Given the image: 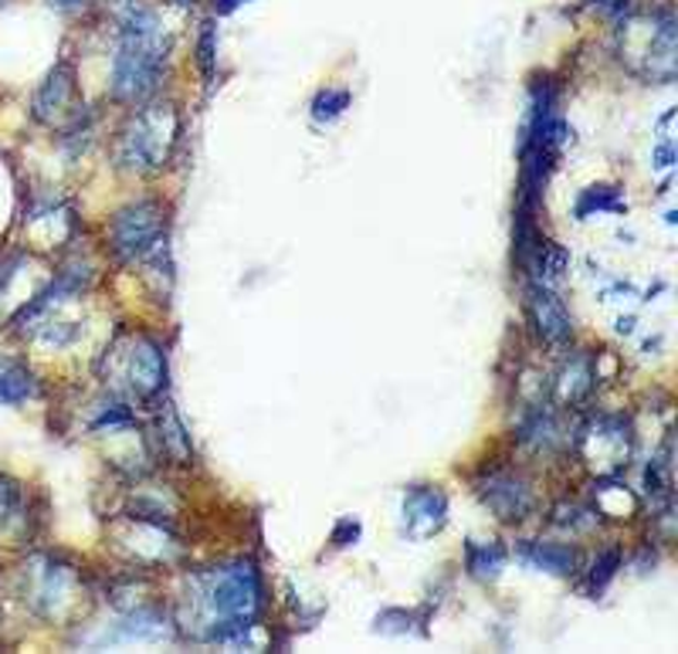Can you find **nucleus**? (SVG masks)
<instances>
[{
    "instance_id": "obj_26",
    "label": "nucleus",
    "mask_w": 678,
    "mask_h": 654,
    "mask_svg": "<svg viewBox=\"0 0 678 654\" xmlns=\"http://www.w3.org/2000/svg\"><path fill=\"white\" fill-rule=\"evenodd\" d=\"M593 8L604 11L614 21H620V17H625V11L631 8V0H593Z\"/></svg>"
},
{
    "instance_id": "obj_11",
    "label": "nucleus",
    "mask_w": 678,
    "mask_h": 654,
    "mask_svg": "<svg viewBox=\"0 0 678 654\" xmlns=\"http://www.w3.org/2000/svg\"><path fill=\"white\" fill-rule=\"evenodd\" d=\"M72 587H75V577L65 570V566H59L54 559H45L41 566H38V574H35V583H32V604L41 611V614H48V617H54V614H62V604H68L72 601Z\"/></svg>"
},
{
    "instance_id": "obj_6",
    "label": "nucleus",
    "mask_w": 678,
    "mask_h": 654,
    "mask_svg": "<svg viewBox=\"0 0 678 654\" xmlns=\"http://www.w3.org/2000/svg\"><path fill=\"white\" fill-rule=\"evenodd\" d=\"M631 448H635L631 424L625 417H614V414L593 417L577 435V451L587 458V465L601 468L604 475L617 471L620 465H628Z\"/></svg>"
},
{
    "instance_id": "obj_24",
    "label": "nucleus",
    "mask_w": 678,
    "mask_h": 654,
    "mask_svg": "<svg viewBox=\"0 0 678 654\" xmlns=\"http://www.w3.org/2000/svg\"><path fill=\"white\" fill-rule=\"evenodd\" d=\"M197 62L204 68V78H214V62H217V35H214V21L201 24V41H197Z\"/></svg>"
},
{
    "instance_id": "obj_7",
    "label": "nucleus",
    "mask_w": 678,
    "mask_h": 654,
    "mask_svg": "<svg viewBox=\"0 0 678 654\" xmlns=\"http://www.w3.org/2000/svg\"><path fill=\"white\" fill-rule=\"evenodd\" d=\"M475 492L499 523H523L532 512V489H529V481L516 471H505V468L486 471L482 478H478Z\"/></svg>"
},
{
    "instance_id": "obj_1",
    "label": "nucleus",
    "mask_w": 678,
    "mask_h": 654,
    "mask_svg": "<svg viewBox=\"0 0 678 654\" xmlns=\"http://www.w3.org/2000/svg\"><path fill=\"white\" fill-rule=\"evenodd\" d=\"M190 607L204 641L228 647L248 644L265 611V587L259 566L251 559H231L193 574Z\"/></svg>"
},
{
    "instance_id": "obj_12",
    "label": "nucleus",
    "mask_w": 678,
    "mask_h": 654,
    "mask_svg": "<svg viewBox=\"0 0 678 654\" xmlns=\"http://www.w3.org/2000/svg\"><path fill=\"white\" fill-rule=\"evenodd\" d=\"M593 383H598V369H593V360L587 353H574L567 363L560 366V374L553 380V393L560 404L577 407L593 393Z\"/></svg>"
},
{
    "instance_id": "obj_15",
    "label": "nucleus",
    "mask_w": 678,
    "mask_h": 654,
    "mask_svg": "<svg viewBox=\"0 0 678 654\" xmlns=\"http://www.w3.org/2000/svg\"><path fill=\"white\" fill-rule=\"evenodd\" d=\"M505 559H508L505 546L492 543V539L489 543H482V539H468L465 543V570L472 580H482V583L495 580L505 570Z\"/></svg>"
},
{
    "instance_id": "obj_10",
    "label": "nucleus",
    "mask_w": 678,
    "mask_h": 654,
    "mask_svg": "<svg viewBox=\"0 0 678 654\" xmlns=\"http://www.w3.org/2000/svg\"><path fill=\"white\" fill-rule=\"evenodd\" d=\"M177 638V628L170 624V617L156 607H136L129 611L120 624L116 631L105 634V641H139V644H166Z\"/></svg>"
},
{
    "instance_id": "obj_4",
    "label": "nucleus",
    "mask_w": 678,
    "mask_h": 654,
    "mask_svg": "<svg viewBox=\"0 0 678 654\" xmlns=\"http://www.w3.org/2000/svg\"><path fill=\"white\" fill-rule=\"evenodd\" d=\"M109 380L139 401H156L166 390V353L153 336L120 332L116 343L105 350Z\"/></svg>"
},
{
    "instance_id": "obj_29",
    "label": "nucleus",
    "mask_w": 678,
    "mask_h": 654,
    "mask_svg": "<svg viewBox=\"0 0 678 654\" xmlns=\"http://www.w3.org/2000/svg\"><path fill=\"white\" fill-rule=\"evenodd\" d=\"M48 4H54V8H65V11H68V8H81L85 0H48Z\"/></svg>"
},
{
    "instance_id": "obj_3",
    "label": "nucleus",
    "mask_w": 678,
    "mask_h": 654,
    "mask_svg": "<svg viewBox=\"0 0 678 654\" xmlns=\"http://www.w3.org/2000/svg\"><path fill=\"white\" fill-rule=\"evenodd\" d=\"M180 120L170 105H147L120 133L116 163L126 174H156L177 147Z\"/></svg>"
},
{
    "instance_id": "obj_16",
    "label": "nucleus",
    "mask_w": 678,
    "mask_h": 654,
    "mask_svg": "<svg viewBox=\"0 0 678 654\" xmlns=\"http://www.w3.org/2000/svg\"><path fill=\"white\" fill-rule=\"evenodd\" d=\"M27 532V505L14 478L0 475V539H21Z\"/></svg>"
},
{
    "instance_id": "obj_30",
    "label": "nucleus",
    "mask_w": 678,
    "mask_h": 654,
    "mask_svg": "<svg viewBox=\"0 0 678 654\" xmlns=\"http://www.w3.org/2000/svg\"><path fill=\"white\" fill-rule=\"evenodd\" d=\"M0 286H4V272H0Z\"/></svg>"
},
{
    "instance_id": "obj_21",
    "label": "nucleus",
    "mask_w": 678,
    "mask_h": 654,
    "mask_svg": "<svg viewBox=\"0 0 678 654\" xmlns=\"http://www.w3.org/2000/svg\"><path fill=\"white\" fill-rule=\"evenodd\" d=\"M347 109H350V92L347 89H323L313 99V123L329 126V123H336L339 116H343Z\"/></svg>"
},
{
    "instance_id": "obj_14",
    "label": "nucleus",
    "mask_w": 678,
    "mask_h": 654,
    "mask_svg": "<svg viewBox=\"0 0 678 654\" xmlns=\"http://www.w3.org/2000/svg\"><path fill=\"white\" fill-rule=\"evenodd\" d=\"M519 556H523V563L532 566V570H543L553 577L577 574V550L567 543H523Z\"/></svg>"
},
{
    "instance_id": "obj_25",
    "label": "nucleus",
    "mask_w": 678,
    "mask_h": 654,
    "mask_svg": "<svg viewBox=\"0 0 678 654\" xmlns=\"http://www.w3.org/2000/svg\"><path fill=\"white\" fill-rule=\"evenodd\" d=\"M356 539H360V523H356V519H339V523H336V529H332V546H336V550H343V546L356 543Z\"/></svg>"
},
{
    "instance_id": "obj_32",
    "label": "nucleus",
    "mask_w": 678,
    "mask_h": 654,
    "mask_svg": "<svg viewBox=\"0 0 678 654\" xmlns=\"http://www.w3.org/2000/svg\"><path fill=\"white\" fill-rule=\"evenodd\" d=\"M0 4H4V0H0Z\"/></svg>"
},
{
    "instance_id": "obj_8",
    "label": "nucleus",
    "mask_w": 678,
    "mask_h": 654,
    "mask_svg": "<svg viewBox=\"0 0 678 654\" xmlns=\"http://www.w3.org/2000/svg\"><path fill=\"white\" fill-rule=\"evenodd\" d=\"M526 312H529V323H532L536 336H540L543 343H550V347L570 343L574 319H570L567 305H563V299L556 295L553 286H540V281H529Z\"/></svg>"
},
{
    "instance_id": "obj_5",
    "label": "nucleus",
    "mask_w": 678,
    "mask_h": 654,
    "mask_svg": "<svg viewBox=\"0 0 678 654\" xmlns=\"http://www.w3.org/2000/svg\"><path fill=\"white\" fill-rule=\"evenodd\" d=\"M166 244V214L156 201H136L109 224V248L120 262L136 265Z\"/></svg>"
},
{
    "instance_id": "obj_18",
    "label": "nucleus",
    "mask_w": 678,
    "mask_h": 654,
    "mask_svg": "<svg viewBox=\"0 0 678 654\" xmlns=\"http://www.w3.org/2000/svg\"><path fill=\"white\" fill-rule=\"evenodd\" d=\"M38 393L35 374L17 360H0V404H24Z\"/></svg>"
},
{
    "instance_id": "obj_22",
    "label": "nucleus",
    "mask_w": 678,
    "mask_h": 654,
    "mask_svg": "<svg viewBox=\"0 0 678 654\" xmlns=\"http://www.w3.org/2000/svg\"><path fill=\"white\" fill-rule=\"evenodd\" d=\"M617 570H620V550H604L598 559H593L590 574H587V580H583V590H587V593H601V590L617 577Z\"/></svg>"
},
{
    "instance_id": "obj_20",
    "label": "nucleus",
    "mask_w": 678,
    "mask_h": 654,
    "mask_svg": "<svg viewBox=\"0 0 678 654\" xmlns=\"http://www.w3.org/2000/svg\"><path fill=\"white\" fill-rule=\"evenodd\" d=\"M620 211H628V204L617 187H587L577 201L580 221H587L590 214H620Z\"/></svg>"
},
{
    "instance_id": "obj_23",
    "label": "nucleus",
    "mask_w": 678,
    "mask_h": 654,
    "mask_svg": "<svg viewBox=\"0 0 678 654\" xmlns=\"http://www.w3.org/2000/svg\"><path fill=\"white\" fill-rule=\"evenodd\" d=\"M420 624V617L407 614V611H384L377 614L374 620V631L377 634H390V638H404V634H424V628H414Z\"/></svg>"
},
{
    "instance_id": "obj_13",
    "label": "nucleus",
    "mask_w": 678,
    "mask_h": 654,
    "mask_svg": "<svg viewBox=\"0 0 678 654\" xmlns=\"http://www.w3.org/2000/svg\"><path fill=\"white\" fill-rule=\"evenodd\" d=\"M72 92H75V68L68 62L54 65V72L45 78V85H41L38 96H35L32 116L38 123H54V116H62V112H65Z\"/></svg>"
},
{
    "instance_id": "obj_17",
    "label": "nucleus",
    "mask_w": 678,
    "mask_h": 654,
    "mask_svg": "<svg viewBox=\"0 0 678 654\" xmlns=\"http://www.w3.org/2000/svg\"><path fill=\"white\" fill-rule=\"evenodd\" d=\"M156 441H160V451L174 465H190V458H193L190 435H187V428L180 424V417L170 411V407H163L160 417H156Z\"/></svg>"
},
{
    "instance_id": "obj_27",
    "label": "nucleus",
    "mask_w": 678,
    "mask_h": 654,
    "mask_svg": "<svg viewBox=\"0 0 678 654\" xmlns=\"http://www.w3.org/2000/svg\"><path fill=\"white\" fill-rule=\"evenodd\" d=\"M671 160H675L671 143H662V147L655 150V166H671Z\"/></svg>"
},
{
    "instance_id": "obj_19",
    "label": "nucleus",
    "mask_w": 678,
    "mask_h": 654,
    "mask_svg": "<svg viewBox=\"0 0 678 654\" xmlns=\"http://www.w3.org/2000/svg\"><path fill=\"white\" fill-rule=\"evenodd\" d=\"M519 441L536 448V451H550L563 441V428H560V420L553 411L540 407V411H532L526 420H523V428H519Z\"/></svg>"
},
{
    "instance_id": "obj_2",
    "label": "nucleus",
    "mask_w": 678,
    "mask_h": 654,
    "mask_svg": "<svg viewBox=\"0 0 678 654\" xmlns=\"http://www.w3.org/2000/svg\"><path fill=\"white\" fill-rule=\"evenodd\" d=\"M166 65V41L153 8L126 0L120 11V48L112 59V99L143 105L156 96Z\"/></svg>"
},
{
    "instance_id": "obj_9",
    "label": "nucleus",
    "mask_w": 678,
    "mask_h": 654,
    "mask_svg": "<svg viewBox=\"0 0 678 654\" xmlns=\"http://www.w3.org/2000/svg\"><path fill=\"white\" fill-rule=\"evenodd\" d=\"M444 523H448V499L441 489H435V486L407 489L404 505H401V529L407 539L424 543V539L438 536L444 529Z\"/></svg>"
},
{
    "instance_id": "obj_31",
    "label": "nucleus",
    "mask_w": 678,
    "mask_h": 654,
    "mask_svg": "<svg viewBox=\"0 0 678 654\" xmlns=\"http://www.w3.org/2000/svg\"><path fill=\"white\" fill-rule=\"evenodd\" d=\"M180 4H193V0H180Z\"/></svg>"
},
{
    "instance_id": "obj_28",
    "label": "nucleus",
    "mask_w": 678,
    "mask_h": 654,
    "mask_svg": "<svg viewBox=\"0 0 678 654\" xmlns=\"http://www.w3.org/2000/svg\"><path fill=\"white\" fill-rule=\"evenodd\" d=\"M217 4V14H231V11H238L241 4H248V0H214Z\"/></svg>"
}]
</instances>
